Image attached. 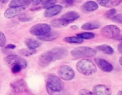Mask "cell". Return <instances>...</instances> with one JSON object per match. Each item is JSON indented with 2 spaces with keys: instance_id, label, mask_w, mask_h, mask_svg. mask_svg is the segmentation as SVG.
Returning <instances> with one entry per match:
<instances>
[{
  "instance_id": "1",
  "label": "cell",
  "mask_w": 122,
  "mask_h": 95,
  "mask_svg": "<svg viewBox=\"0 0 122 95\" xmlns=\"http://www.w3.org/2000/svg\"><path fill=\"white\" fill-rule=\"evenodd\" d=\"M76 68L79 73L84 75H92L96 72L95 64L89 59H81L76 63Z\"/></svg>"
},
{
  "instance_id": "2",
  "label": "cell",
  "mask_w": 122,
  "mask_h": 95,
  "mask_svg": "<svg viewBox=\"0 0 122 95\" xmlns=\"http://www.w3.org/2000/svg\"><path fill=\"white\" fill-rule=\"evenodd\" d=\"M46 88L48 93L49 94H53L54 92H60L63 89V83L59 78L54 74H50L47 77Z\"/></svg>"
},
{
  "instance_id": "3",
  "label": "cell",
  "mask_w": 122,
  "mask_h": 95,
  "mask_svg": "<svg viewBox=\"0 0 122 95\" xmlns=\"http://www.w3.org/2000/svg\"><path fill=\"white\" fill-rule=\"evenodd\" d=\"M100 33L105 38L121 40L120 29L115 25H106L100 29Z\"/></svg>"
},
{
  "instance_id": "4",
  "label": "cell",
  "mask_w": 122,
  "mask_h": 95,
  "mask_svg": "<svg viewBox=\"0 0 122 95\" xmlns=\"http://www.w3.org/2000/svg\"><path fill=\"white\" fill-rule=\"evenodd\" d=\"M70 54L75 59H80L83 58L94 57L96 54V51L94 48L89 47H79L70 52Z\"/></svg>"
},
{
  "instance_id": "5",
  "label": "cell",
  "mask_w": 122,
  "mask_h": 95,
  "mask_svg": "<svg viewBox=\"0 0 122 95\" xmlns=\"http://www.w3.org/2000/svg\"><path fill=\"white\" fill-rule=\"evenodd\" d=\"M4 61H5V63L9 66L13 67V66H15V65H19V66H20L22 68V69L26 68L28 66L27 61L24 58H23L22 57L19 56V55H14V54L8 55L4 58Z\"/></svg>"
},
{
  "instance_id": "6",
  "label": "cell",
  "mask_w": 122,
  "mask_h": 95,
  "mask_svg": "<svg viewBox=\"0 0 122 95\" xmlns=\"http://www.w3.org/2000/svg\"><path fill=\"white\" fill-rule=\"evenodd\" d=\"M57 73L61 79L70 81L75 78V71L69 65H62L59 68Z\"/></svg>"
},
{
  "instance_id": "7",
  "label": "cell",
  "mask_w": 122,
  "mask_h": 95,
  "mask_svg": "<svg viewBox=\"0 0 122 95\" xmlns=\"http://www.w3.org/2000/svg\"><path fill=\"white\" fill-rule=\"evenodd\" d=\"M49 32H51V27L47 24H38L34 25L29 30L32 35L34 36H43L45 34L49 33Z\"/></svg>"
},
{
  "instance_id": "8",
  "label": "cell",
  "mask_w": 122,
  "mask_h": 95,
  "mask_svg": "<svg viewBox=\"0 0 122 95\" xmlns=\"http://www.w3.org/2000/svg\"><path fill=\"white\" fill-rule=\"evenodd\" d=\"M10 86L13 91L16 93H27L29 91L27 88V83H25L24 79H19L17 81L14 82V83H11Z\"/></svg>"
},
{
  "instance_id": "9",
  "label": "cell",
  "mask_w": 122,
  "mask_h": 95,
  "mask_svg": "<svg viewBox=\"0 0 122 95\" xmlns=\"http://www.w3.org/2000/svg\"><path fill=\"white\" fill-rule=\"evenodd\" d=\"M52 54V57L54 60H59V59H63L65 57L68 55L69 52L68 50L63 47H59V48H53V49L49 50Z\"/></svg>"
},
{
  "instance_id": "10",
  "label": "cell",
  "mask_w": 122,
  "mask_h": 95,
  "mask_svg": "<svg viewBox=\"0 0 122 95\" xmlns=\"http://www.w3.org/2000/svg\"><path fill=\"white\" fill-rule=\"evenodd\" d=\"M54 61V58L52 57L50 51L45 52V53H42V54L39 56V60H38V63L40 67L42 68H45L48 65H49L51 63V62Z\"/></svg>"
},
{
  "instance_id": "11",
  "label": "cell",
  "mask_w": 122,
  "mask_h": 95,
  "mask_svg": "<svg viewBox=\"0 0 122 95\" xmlns=\"http://www.w3.org/2000/svg\"><path fill=\"white\" fill-rule=\"evenodd\" d=\"M24 9H25L24 7H22V8L10 7L4 12V17H5L6 19H13V18L16 17V16L22 14L24 11Z\"/></svg>"
},
{
  "instance_id": "12",
  "label": "cell",
  "mask_w": 122,
  "mask_h": 95,
  "mask_svg": "<svg viewBox=\"0 0 122 95\" xmlns=\"http://www.w3.org/2000/svg\"><path fill=\"white\" fill-rule=\"evenodd\" d=\"M95 63H96L97 66L104 72H111L113 70V66L110 63H109L108 61H106L105 59L103 58H95Z\"/></svg>"
},
{
  "instance_id": "13",
  "label": "cell",
  "mask_w": 122,
  "mask_h": 95,
  "mask_svg": "<svg viewBox=\"0 0 122 95\" xmlns=\"http://www.w3.org/2000/svg\"><path fill=\"white\" fill-rule=\"evenodd\" d=\"M62 6L61 5H54L52 7H49L48 9H45L44 13V16L45 18H51V17H54V16L57 15L58 14L62 11Z\"/></svg>"
},
{
  "instance_id": "14",
  "label": "cell",
  "mask_w": 122,
  "mask_h": 95,
  "mask_svg": "<svg viewBox=\"0 0 122 95\" xmlns=\"http://www.w3.org/2000/svg\"><path fill=\"white\" fill-rule=\"evenodd\" d=\"M93 93L95 95H110L111 90L105 85H95L93 88Z\"/></svg>"
},
{
  "instance_id": "15",
  "label": "cell",
  "mask_w": 122,
  "mask_h": 95,
  "mask_svg": "<svg viewBox=\"0 0 122 95\" xmlns=\"http://www.w3.org/2000/svg\"><path fill=\"white\" fill-rule=\"evenodd\" d=\"M121 0H97V4L102 7L110 8L115 7L120 4Z\"/></svg>"
},
{
  "instance_id": "16",
  "label": "cell",
  "mask_w": 122,
  "mask_h": 95,
  "mask_svg": "<svg viewBox=\"0 0 122 95\" xmlns=\"http://www.w3.org/2000/svg\"><path fill=\"white\" fill-rule=\"evenodd\" d=\"M99 4L95 1H87L82 5V9L85 12H92L98 9Z\"/></svg>"
},
{
  "instance_id": "17",
  "label": "cell",
  "mask_w": 122,
  "mask_h": 95,
  "mask_svg": "<svg viewBox=\"0 0 122 95\" xmlns=\"http://www.w3.org/2000/svg\"><path fill=\"white\" fill-rule=\"evenodd\" d=\"M79 18H80V14H79L78 13L75 12V11H70V12H68V13H66V14H63L62 17H61V19L66 20L67 22L70 24V23L74 22L75 20L78 19Z\"/></svg>"
},
{
  "instance_id": "18",
  "label": "cell",
  "mask_w": 122,
  "mask_h": 95,
  "mask_svg": "<svg viewBox=\"0 0 122 95\" xmlns=\"http://www.w3.org/2000/svg\"><path fill=\"white\" fill-rule=\"evenodd\" d=\"M30 4V0H12L9 4V7L22 8L28 7Z\"/></svg>"
},
{
  "instance_id": "19",
  "label": "cell",
  "mask_w": 122,
  "mask_h": 95,
  "mask_svg": "<svg viewBox=\"0 0 122 95\" xmlns=\"http://www.w3.org/2000/svg\"><path fill=\"white\" fill-rule=\"evenodd\" d=\"M68 24H69V23L63 19H54V20L51 21V26L55 28H65V27H66Z\"/></svg>"
},
{
  "instance_id": "20",
  "label": "cell",
  "mask_w": 122,
  "mask_h": 95,
  "mask_svg": "<svg viewBox=\"0 0 122 95\" xmlns=\"http://www.w3.org/2000/svg\"><path fill=\"white\" fill-rule=\"evenodd\" d=\"M97 49H98L99 51L103 52L105 54L111 55L114 53V49L110 45H107V44H102V45L98 46V47H97Z\"/></svg>"
},
{
  "instance_id": "21",
  "label": "cell",
  "mask_w": 122,
  "mask_h": 95,
  "mask_svg": "<svg viewBox=\"0 0 122 95\" xmlns=\"http://www.w3.org/2000/svg\"><path fill=\"white\" fill-rule=\"evenodd\" d=\"M25 44L29 48H32V49H36L37 48H39L41 45L40 42L35 40L33 38H29L25 41Z\"/></svg>"
},
{
  "instance_id": "22",
  "label": "cell",
  "mask_w": 122,
  "mask_h": 95,
  "mask_svg": "<svg viewBox=\"0 0 122 95\" xmlns=\"http://www.w3.org/2000/svg\"><path fill=\"white\" fill-rule=\"evenodd\" d=\"M100 27V24L97 22L93 23H85L82 25V29L84 30H93V29H97Z\"/></svg>"
},
{
  "instance_id": "23",
  "label": "cell",
  "mask_w": 122,
  "mask_h": 95,
  "mask_svg": "<svg viewBox=\"0 0 122 95\" xmlns=\"http://www.w3.org/2000/svg\"><path fill=\"white\" fill-rule=\"evenodd\" d=\"M64 41L69 43H77L80 44L84 42V40L80 38L77 37V36H70V37H65L64 38Z\"/></svg>"
},
{
  "instance_id": "24",
  "label": "cell",
  "mask_w": 122,
  "mask_h": 95,
  "mask_svg": "<svg viewBox=\"0 0 122 95\" xmlns=\"http://www.w3.org/2000/svg\"><path fill=\"white\" fill-rule=\"evenodd\" d=\"M57 38H58L57 33L49 32V33L45 34V35L39 36V37H38V38L40 39V40H43V41H52V40H54V39Z\"/></svg>"
},
{
  "instance_id": "25",
  "label": "cell",
  "mask_w": 122,
  "mask_h": 95,
  "mask_svg": "<svg viewBox=\"0 0 122 95\" xmlns=\"http://www.w3.org/2000/svg\"><path fill=\"white\" fill-rule=\"evenodd\" d=\"M36 53V49H32V48H24V49H20L19 51V53H20L23 56H26L29 57L31 56V55L34 54Z\"/></svg>"
},
{
  "instance_id": "26",
  "label": "cell",
  "mask_w": 122,
  "mask_h": 95,
  "mask_svg": "<svg viewBox=\"0 0 122 95\" xmlns=\"http://www.w3.org/2000/svg\"><path fill=\"white\" fill-rule=\"evenodd\" d=\"M77 37L80 38L82 39H92L95 37V33L90 32H85V33H80L77 34Z\"/></svg>"
},
{
  "instance_id": "27",
  "label": "cell",
  "mask_w": 122,
  "mask_h": 95,
  "mask_svg": "<svg viewBox=\"0 0 122 95\" xmlns=\"http://www.w3.org/2000/svg\"><path fill=\"white\" fill-rule=\"evenodd\" d=\"M34 17L33 16H29V14H20L19 16V19L20 22H29V21H32Z\"/></svg>"
},
{
  "instance_id": "28",
  "label": "cell",
  "mask_w": 122,
  "mask_h": 95,
  "mask_svg": "<svg viewBox=\"0 0 122 95\" xmlns=\"http://www.w3.org/2000/svg\"><path fill=\"white\" fill-rule=\"evenodd\" d=\"M59 0H46L45 2L44 3V4H43V9H48V8L49 7H52V6L55 5L56 3L58 2Z\"/></svg>"
},
{
  "instance_id": "29",
  "label": "cell",
  "mask_w": 122,
  "mask_h": 95,
  "mask_svg": "<svg viewBox=\"0 0 122 95\" xmlns=\"http://www.w3.org/2000/svg\"><path fill=\"white\" fill-rule=\"evenodd\" d=\"M116 13H117L116 9H111L109 11H107V12H105V18H107V19H111L112 17H114V16L116 14Z\"/></svg>"
},
{
  "instance_id": "30",
  "label": "cell",
  "mask_w": 122,
  "mask_h": 95,
  "mask_svg": "<svg viewBox=\"0 0 122 95\" xmlns=\"http://www.w3.org/2000/svg\"><path fill=\"white\" fill-rule=\"evenodd\" d=\"M112 21L115 23H118V24H122V14H115L114 17L111 18Z\"/></svg>"
},
{
  "instance_id": "31",
  "label": "cell",
  "mask_w": 122,
  "mask_h": 95,
  "mask_svg": "<svg viewBox=\"0 0 122 95\" xmlns=\"http://www.w3.org/2000/svg\"><path fill=\"white\" fill-rule=\"evenodd\" d=\"M75 0H61L60 1L61 4H63V5H65V6H67V7L73 5V4H75Z\"/></svg>"
},
{
  "instance_id": "32",
  "label": "cell",
  "mask_w": 122,
  "mask_h": 95,
  "mask_svg": "<svg viewBox=\"0 0 122 95\" xmlns=\"http://www.w3.org/2000/svg\"><path fill=\"white\" fill-rule=\"evenodd\" d=\"M6 43V38L3 33H1L0 34V47H4Z\"/></svg>"
},
{
  "instance_id": "33",
  "label": "cell",
  "mask_w": 122,
  "mask_h": 95,
  "mask_svg": "<svg viewBox=\"0 0 122 95\" xmlns=\"http://www.w3.org/2000/svg\"><path fill=\"white\" fill-rule=\"evenodd\" d=\"M11 70H12L13 73H18L22 70V68L19 65H15V66L11 67Z\"/></svg>"
},
{
  "instance_id": "34",
  "label": "cell",
  "mask_w": 122,
  "mask_h": 95,
  "mask_svg": "<svg viewBox=\"0 0 122 95\" xmlns=\"http://www.w3.org/2000/svg\"><path fill=\"white\" fill-rule=\"evenodd\" d=\"M79 94H84V95H92L94 94L93 92H90L89 91V90H86V89H82L80 91V93H79Z\"/></svg>"
},
{
  "instance_id": "35",
  "label": "cell",
  "mask_w": 122,
  "mask_h": 95,
  "mask_svg": "<svg viewBox=\"0 0 122 95\" xmlns=\"http://www.w3.org/2000/svg\"><path fill=\"white\" fill-rule=\"evenodd\" d=\"M30 2L33 4V5L36 6V5H39L41 2H42V0H30Z\"/></svg>"
},
{
  "instance_id": "36",
  "label": "cell",
  "mask_w": 122,
  "mask_h": 95,
  "mask_svg": "<svg viewBox=\"0 0 122 95\" xmlns=\"http://www.w3.org/2000/svg\"><path fill=\"white\" fill-rule=\"evenodd\" d=\"M15 48H16V45H14V44H8L5 47V48L6 49H14Z\"/></svg>"
},
{
  "instance_id": "37",
  "label": "cell",
  "mask_w": 122,
  "mask_h": 95,
  "mask_svg": "<svg viewBox=\"0 0 122 95\" xmlns=\"http://www.w3.org/2000/svg\"><path fill=\"white\" fill-rule=\"evenodd\" d=\"M121 48H122V44L121 43H120L118 45V50H119V52H120V53H122V49H121Z\"/></svg>"
},
{
  "instance_id": "38",
  "label": "cell",
  "mask_w": 122,
  "mask_h": 95,
  "mask_svg": "<svg viewBox=\"0 0 122 95\" xmlns=\"http://www.w3.org/2000/svg\"><path fill=\"white\" fill-rule=\"evenodd\" d=\"M9 0H0V2L3 3V4H5V3H7Z\"/></svg>"
},
{
  "instance_id": "39",
  "label": "cell",
  "mask_w": 122,
  "mask_h": 95,
  "mask_svg": "<svg viewBox=\"0 0 122 95\" xmlns=\"http://www.w3.org/2000/svg\"><path fill=\"white\" fill-rule=\"evenodd\" d=\"M78 28H77V26H73V29H77Z\"/></svg>"
},
{
  "instance_id": "40",
  "label": "cell",
  "mask_w": 122,
  "mask_h": 95,
  "mask_svg": "<svg viewBox=\"0 0 122 95\" xmlns=\"http://www.w3.org/2000/svg\"><path fill=\"white\" fill-rule=\"evenodd\" d=\"M121 93H122L121 91H119V92H118V94H119V95H120V94H121Z\"/></svg>"
},
{
  "instance_id": "41",
  "label": "cell",
  "mask_w": 122,
  "mask_h": 95,
  "mask_svg": "<svg viewBox=\"0 0 122 95\" xmlns=\"http://www.w3.org/2000/svg\"><path fill=\"white\" fill-rule=\"evenodd\" d=\"M1 33H2V32H0V34H1Z\"/></svg>"
}]
</instances>
